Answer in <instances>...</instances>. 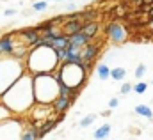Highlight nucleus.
<instances>
[{
	"label": "nucleus",
	"instance_id": "obj_1",
	"mask_svg": "<svg viewBox=\"0 0 153 140\" xmlns=\"http://www.w3.org/2000/svg\"><path fill=\"white\" fill-rule=\"evenodd\" d=\"M0 103L7 106L11 113H20L32 108V105L36 103L32 91V74L25 71L9 89L0 94Z\"/></svg>",
	"mask_w": 153,
	"mask_h": 140
},
{
	"label": "nucleus",
	"instance_id": "obj_2",
	"mask_svg": "<svg viewBox=\"0 0 153 140\" xmlns=\"http://www.w3.org/2000/svg\"><path fill=\"white\" fill-rule=\"evenodd\" d=\"M59 59H57V53H55V48L48 46V44H43L38 43L36 46H32L25 59H23V66L25 71L30 73V74H39V73H53V71L59 68Z\"/></svg>",
	"mask_w": 153,
	"mask_h": 140
},
{
	"label": "nucleus",
	"instance_id": "obj_3",
	"mask_svg": "<svg viewBox=\"0 0 153 140\" xmlns=\"http://www.w3.org/2000/svg\"><path fill=\"white\" fill-rule=\"evenodd\" d=\"M32 91L34 101L39 105H52L59 96V82L53 73H39L32 74Z\"/></svg>",
	"mask_w": 153,
	"mask_h": 140
},
{
	"label": "nucleus",
	"instance_id": "obj_4",
	"mask_svg": "<svg viewBox=\"0 0 153 140\" xmlns=\"http://www.w3.org/2000/svg\"><path fill=\"white\" fill-rule=\"evenodd\" d=\"M85 68L78 66V64H68V62H61L59 68L53 71L57 82L61 85L70 87L71 91H80L82 85L85 83Z\"/></svg>",
	"mask_w": 153,
	"mask_h": 140
},
{
	"label": "nucleus",
	"instance_id": "obj_5",
	"mask_svg": "<svg viewBox=\"0 0 153 140\" xmlns=\"http://www.w3.org/2000/svg\"><path fill=\"white\" fill-rule=\"evenodd\" d=\"M23 73V59H16L13 55H7V59H0V94L9 89Z\"/></svg>",
	"mask_w": 153,
	"mask_h": 140
},
{
	"label": "nucleus",
	"instance_id": "obj_6",
	"mask_svg": "<svg viewBox=\"0 0 153 140\" xmlns=\"http://www.w3.org/2000/svg\"><path fill=\"white\" fill-rule=\"evenodd\" d=\"M105 34H107V37L112 41V43H116V44H121V43H125L126 41V37H128V34H126V29L121 25V23H109L107 25V29H105Z\"/></svg>",
	"mask_w": 153,
	"mask_h": 140
},
{
	"label": "nucleus",
	"instance_id": "obj_7",
	"mask_svg": "<svg viewBox=\"0 0 153 140\" xmlns=\"http://www.w3.org/2000/svg\"><path fill=\"white\" fill-rule=\"evenodd\" d=\"M98 53H100V46H98L96 43H91V41H89L87 44H84L82 50H80V57H82V62H84L82 66L87 69V66L98 57Z\"/></svg>",
	"mask_w": 153,
	"mask_h": 140
},
{
	"label": "nucleus",
	"instance_id": "obj_8",
	"mask_svg": "<svg viewBox=\"0 0 153 140\" xmlns=\"http://www.w3.org/2000/svg\"><path fill=\"white\" fill-rule=\"evenodd\" d=\"M82 20L78 18V13H73V14H70L66 20H64V27H62V34L64 35H73L76 32H80V29H82Z\"/></svg>",
	"mask_w": 153,
	"mask_h": 140
},
{
	"label": "nucleus",
	"instance_id": "obj_9",
	"mask_svg": "<svg viewBox=\"0 0 153 140\" xmlns=\"http://www.w3.org/2000/svg\"><path fill=\"white\" fill-rule=\"evenodd\" d=\"M73 103H75V98H73V96H61V94H59L50 106H52V110H53L55 113H64Z\"/></svg>",
	"mask_w": 153,
	"mask_h": 140
},
{
	"label": "nucleus",
	"instance_id": "obj_10",
	"mask_svg": "<svg viewBox=\"0 0 153 140\" xmlns=\"http://www.w3.org/2000/svg\"><path fill=\"white\" fill-rule=\"evenodd\" d=\"M20 37L25 41V46H27V48L36 46L39 43V39H41L39 30H36V29H25V30H22V32H20Z\"/></svg>",
	"mask_w": 153,
	"mask_h": 140
},
{
	"label": "nucleus",
	"instance_id": "obj_11",
	"mask_svg": "<svg viewBox=\"0 0 153 140\" xmlns=\"http://www.w3.org/2000/svg\"><path fill=\"white\" fill-rule=\"evenodd\" d=\"M14 52V39L13 34H7L0 39V53L2 55H13Z\"/></svg>",
	"mask_w": 153,
	"mask_h": 140
},
{
	"label": "nucleus",
	"instance_id": "obj_12",
	"mask_svg": "<svg viewBox=\"0 0 153 140\" xmlns=\"http://www.w3.org/2000/svg\"><path fill=\"white\" fill-rule=\"evenodd\" d=\"M61 119H64V115H61L59 119H46V121H45V122H43V124L38 128L39 139H41V137H45L46 133H50V131H52V130H53V128L59 124V121H61Z\"/></svg>",
	"mask_w": 153,
	"mask_h": 140
},
{
	"label": "nucleus",
	"instance_id": "obj_13",
	"mask_svg": "<svg viewBox=\"0 0 153 140\" xmlns=\"http://www.w3.org/2000/svg\"><path fill=\"white\" fill-rule=\"evenodd\" d=\"M98 30H100V27H98V23H96L94 20H93V21H84V23H82V29H80V32L84 35H87L89 39L96 37Z\"/></svg>",
	"mask_w": 153,
	"mask_h": 140
},
{
	"label": "nucleus",
	"instance_id": "obj_14",
	"mask_svg": "<svg viewBox=\"0 0 153 140\" xmlns=\"http://www.w3.org/2000/svg\"><path fill=\"white\" fill-rule=\"evenodd\" d=\"M111 124H103V126H100L94 133H93V139L94 140H105L109 139V135H111Z\"/></svg>",
	"mask_w": 153,
	"mask_h": 140
},
{
	"label": "nucleus",
	"instance_id": "obj_15",
	"mask_svg": "<svg viewBox=\"0 0 153 140\" xmlns=\"http://www.w3.org/2000/svg\"><path fill=\"white\" fill-rule=\"evenodd\" d=\"M68 39H70V43H73V44H76L78 48H82L84 44H87V43L91 41V39H89L87 35H84V34H82V32H76V34L70 35Z\"/></svg>",
	"mask_w": 153,
	"mask_h": 140
},
{
	"label": "nucleus",
	"instance_id": "obj_16",
	"mask_svg": "<svg viewBox=\"0 0 153 140\" xmlns=\"http://www.w3.org/2000/svg\"><path fill=\"white\" fill-rule=\"evenodd\" d=\"M38 139H39L38 128H34V126L25 128V130L22 131V135H20V140H38Z\"/></svg>",
	"mask_w": 153,
	"mask_h": 140
},
{
	"label": "nucleus",
	"instance_id": "obj_17",
	"mask_svg": "<svg viewBox=\"0 0 153 140\" xmlns=\"http://www.w3.org/2000/svg\"><path fill=\"white\" fill-rule=\"evenodd\" d=\"M96 73H98V78L100 80H109L111 78V68L107 64H98Z\"/></svg>",
	"mask_w": 153,
	"mask_h": 140
},
{
	"label": "nucleus",
	"instance_id": "obj_18",
	"mask_svg": "<svg viewBox=\"0 0 153 140\" xmlns=\"http://www.w3.org/2000/svg\"><path fill=\"white\" fill-rule=\"evenodd\" d=\"M135 113H137V115H143V117H146V119H152L153 117V112L148 105H137L135 106Z\"/></svg>",
	"mask_w": 153,
	"mask_h": 140
},
{
	"label": "nucleus",
	"instance_id": "obj_19",
	"mask_svg": "<svg viewBox=\"0 0 153 140\" xmlns=\"http://www.w3.org/2000/svg\"><path fill=\"white\" fill-rule=\"evenodd\" d=\"M111 78L116 80V82L125 80L126 78V69L125 68H114V69H111Z\"/></svg>",
	"mask_w": 153,
	"mask_h": 140
},
{
	"label": "nucleus",
	"instance_id": "obj_20",
	"mask_svg": "<svg viewBox=\"0 0 153 140\" xmlns=\"http://www.w3.org/2000/svg\"><path fill=\"white\" fill-rule=\"evenodd\" d=\"M48 9V2L46 0H38V2H32V11L36 13H43Z\"/></svg>",
	"mask_w": 153,
	"mask_h": 140
},
{
	"label": "nucleus",
	"instance_id": "obj_21",
	"mask_svg": "<svg viewBox=\"0 0 153 140\" xmlns=\"http://www.w3.org/2000/svg\"><path fill=\"white\" fill-rule=\"evenodd\" d=\"M132 91H134L135 94H144V92L148 91V83H146V82H137L135 85H132Z\"/></svg>",
	"mask_w": 153,
	"mask_h": 140
},
{
	"label": "nucleus",
	"instance_id": "obj_22",
	"mask_svg": "<svg viewBox=\"0 0 153 140\" xmlns=\"http://www.w3.org/2000/svg\"><path fill=\"white\" fill-rule=\"evenodd\" d=\"M94 121H96V115H93V113H91V115H85V117L80 121V128H89Z\"/></svg>",
	"mask_w": 153,
	"mask_h": 140
},
{
	"label": "nucleus",
	"instance_id": "obj_23",
	"mask_svg": "<svg viewBox=\"0 0 153 140\" xmlns=\"http://www.w3.org/2000/svg\"><path fill=\"white\" fill-rule=\"evenodd\" d=\"M134 74H135V78H139V80H141V78L146 74V66H144V64H139V66L135 68V73H134Z\"/></svg>",
	"mask_w": 153,
	"mask_h": 140
},
{
	"label": "nucleus",
	"instance_id": "obj_24",
	"mask_svg": "<svg viewBox=\"0 0 153 140\" xmlns=\"http://www.w3.org/2000/svg\"><path fill=\"white\" fill-rule=\"evenodd\" d=\"M119 92H121L123 96H125V94H130V92H132V83H128V82H126V83H123V85H121V89H119Z\"/></svg>",
	"mask_w": 153,
	"mask_h": 140
},
{
	"label": "nucleus",
	"instance_id": "obj_25",
	"mask_svg": "<svg viewBox=\"0 0 153 140\" xmlns=\"http://www.w3.org/2000/svg\"><path fill=\"white\" fill-rule=\"evenodd\" d=\"M117 106H119V99H117V98H112V99L109 101V110H114Z\"/></svg>",
	"mask_w": 153,
	"mask_h": 140
},
{
	"label": "nucleus",
	"instance_id": "obj_26",
	"mask_svg": "<svg viewBox=\"0 0 153 140\" xmlns=\"http://www.w3.org/2000/svg\"><path fill=\"white\" fill-rule=\"evenodd\" d=\"M13 14H16V9H5L4 11V16H13Z\"/></svg>",
	"mask_w": 153,
	"mask_h": 140
},
{
	"label": "nucleus",
	"instance_id": "obj_27",
	"mask_svg": "<svg viewBox=\"0 0 153 140\" xmlns=\"http://www.w3.org/2000/svg\"><path fill=\"white\" fill-rule=\"evenodd\" d=\"M46 2H59V0H46Z\"/></svg>",
	"mask_w": 153,
	"mask_h": 140
},
{
	"label": "nucleus",
	"instance_id": "obj_28",
	"mask_svg": "<svg viewBox=\"0 0 153 140\" xmlns=\"http://www.w3.org/2000/svg\"><path fill=\"white\" fill-rule=\"evenodd\" d=\"M143 2H146V4H148V2H153V0H143Z\"/></svg>",
	"mask_w": 153,
	"mask_h": 140
},
{
	"label": "nucleus",
	"instance_id": "obj_29",
	"mask_svg": "<svg viewBox=\"0 0 153 140\" xmlns=\"http://www.w3.org/2000/svg\"><path fill=\"white\" fill-rule=\"evenodd\" d=\"M150 14H152V16H153V9H152V11H150Z\"/></svg>",
	"mask_w": 153,
	"mask_h": 140
},
{
	"label": "nucleus",
	"instance_id": "obj_30",
	"mask_svg": "<svg viewBox=\"0 0 153 140\" xmlns=\"http://www.w3.org/2000/svg\"><path fill=\"white\" fill-rule=\"evenodd\" d=\"M0 57H2V53H0Z\"/></svg>",
	"mask_w": 153,
	"mask_h": 140
},
{
	"label": "nucleus",
	"instance_id": "obj_31",
	"mask_svg": "<svg viewBox=\"0 0 153 140\" xmlns=\"http://www.w3.org/2000/svg\"><path fill=\"white\" fill-rule=\"evenodd\" d=\"M152 83H153V80H152Z\"/></svg>",
	"mask_w": 153,
	"mask_h": 140
}]
</instances>
